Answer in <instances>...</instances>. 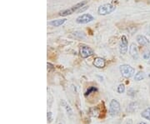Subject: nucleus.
<instances>
[{
  "label": "nucleus",
  "mask_w": 150,
  "mask_h": 124,
  "mask_svg": "<svg viewBox=\"0 0 150 124\" xmlns=\"http://www.w3.org/2000/svg\"><path fill=\"white\" fill-rule=\"evenodd\" d=\"M141 116H142V118H144L150 121V108H146V109H144V110L142 112Z\"/></svg>",
  "instance_id": "2eb2a0df"
},
{
  "label": "nucleus",
  "mask_w": 150,
  "mask_h": 124,
  "mask_svg": "<svg viewBox=\"0 0 150 124\" xmlns=\"http://www.w3.org/2000/svg\"><path fill=\"white\" fill-rule=\"evenodd\" d=\"M60 103H61V106H62L63 108H64L65 111L67 112V113L69 114V116H73V114H74V112H73V109H72V108L70 107L69 104L67 103V102H66L65 100H61Z\"/></svg>",
  "instance_id": "f8f14e48"
},
{
  "label": "nucleus",
  "mask_w": 150,
  "mask_h": 124,
  "mask_svg": "<svg viewBox=\"0 0 150 124\" xmlns=\"http://www.w3.org/2000/svg\"><path fill=\"white\" fill-rule=\"evenodd\" d=\"M145 78H146V74H145L144 72H138L135 76H134V80L137 82H139L142 81V80H144Z\"/></svg>",
  "instance_id": "4468645a"
},
{
  "label": "nucleus",
  "mask_w": 150,
  "mask_h": 124,
  "mask_svg": "<svg viewBox=\"0 0 150 124\" xmlns=\"http://www.w3.org/2000/svg\"><path fill=\"white\" fill-rule=\"evenodd\" d=\"M79 54L82 58H87L88 57H91L92 55H93V50L87 45H81Z\"/></svg>",
  "instance_id": "423d86ee"
},
{
  "label": "nucleus",
  "mask_w": 150,
  "mask_h": 124,
  "mask_svg": "<svg viewBox=\"0 0 150 124\" xmlns=\"http://www.w3.org/2000/svg\"><path fill=\"white\" fill-rule=\"evenodd\" d=\"M147 63H148V64L150 65V58L149 60H148V62H147Z\"/></svg>",
  "instance_id": "4be33fe9"
},
{
  "label": "nucleus",
  "mask_w": 150,
  "mask_h": 124,
  "mask_svg": "<svg viewBox=\"0 0 150 124\" xmlns=\"http://www.w3.org/2000/svg\"><path fill=\"white\" fill-rule=\"evenodd\" d=\"M120 111H121L120 103L116 99H112L109 103V109H108L109 115L111 117H116L120 113Z\"/></svg>",
  "instance_id": "7ed1b4c3"
},
{
  "label": "nucleus",
  "mask_w": 150,
  "mask_h": 124,
  "mask_svg": "<svg viewBox=\"0 0 150 124\" xmlns=\"http://www.w3.org/2000/svg\"><path fill=\"white\" fill-rule=\"evenodd\" d=\"M117 91H118V93H123V92H125V86H124V84H119Z\"/></svg>",
  "instance_id": "f3484780"
},
{
  "label": "nucleus",
  "mask_w": 150,
  "mask_h": 124,
  "mask_svg": "<svg viewBox=\"0 0 150 124\" xmlns=\"http://www.w3.org/2000/svg\"><path fill=\"white\" fill-rule=\"evenodd\" d=\"M93 66L97 68H103L106 64V61L104 58H100V57H97L93 60Z\"/></svg>",
  "instance_id": "1a4fd4ad"
},
{
  "label": "nucleus",
  "mask_w": 150,
  "mask_h": 124,
  "mask_svg": "<svg viewBox=\"0 0 150 124\" xmlns=\"http://www.w3.org/2000/svg\"><path fill=\"white\" fill-rule=\"evenodd\" d=\"M116 9V6L112 4H104L103 5L99 6L98 8V13L101 16H106L112 12H114Z\"/></svg>",
  "instance_id": "f03ea898"
},
{
  "label": "nucleus",
  "mask_w": 150,
  "mask_h": 124,
  "mask_svg": "<svg viewBox=\"0 0 150 124\" xmlns=\"http://www.w3.org/2000/svg\"><path fill=\"white\" fill-rule=\"evenodd\" d=\"M119 71L121 73V74L123 77L126 78H130L131 77H133L135 73L134 68L129 64H122L119 66Z\"/></svg>",
  "instance_id": "20e7f679"
},
{
  "label": "nucleus",
  "mask_w": 150,
  "mask_h": 124,
  "mask_svg": "<svg viewBox=\"0 0 150 124\" xmlns=\"http://www.w3.org/2000/svg\"><path fill=\"white\" fill-rule=\"evenodd\" d=\"M125 124H131V123H130V122H128V123H126Z\"/></svg>",
  "instance_id": "5701e85b"
},
{
  "label": "nucleus",
  "mask_w": 150,
  "mask_h": 124,
  "mask_svg": "<svg viewBox=\"0 0 150 124\" xmlns=\"http://www.w3.org/2000/svg\"><path fill=\"white\" fill-rule=\"evenodd\" d=\"M143 58L145 60H149L150 58V51L149 50H146L144 53L143 54Z\"/></svg>",
  "instance_id": "a211bd4d"
},
{
  "label": "nucleus",
  "mask_w": 150,
  "mask_h": 124,
  "mask_svg": "<svg viewBox=\"0 0 150 124\" xmlns=\"http://www.w3.org/2000/svg\"><path fill=\"white\" fill-rule=\"evenodd\" d=\"M66 18H62V19H55V20H52V21H49L48 23V24L51 27H59L61 25H63L66 22Z\"/></svg>",
  "instance_id": "9b49d317"
},
{
  "label": "nucleus",
  "mask_w": 150,
  "mask_h": 124,
  "mask_svg": "<svg viewBox=\"0 0 150 124\" xmlns=\"http://www.w3.org/2000/svg\"><path fill=\"white\" fill-rule=\"evenodd\" d=\"M129 54L131 55V57L134 58V60H138L139 58V50L138 48L136 46L135 43H132L129 47Z\"/></svg>",
  "instance_id": "6e6552de"
},
{
  "label": "nucleus",
  "mask_w": 150,
  "mask_h": 124,
  "mask_svg": "<svg viewBox=\"0 0 150 124\" xmlns=\"http://www.w3.org/2000/svg\"><path fill=\"white\" fill-rule=\"evenodd\" d=\"M136 40L141 46H148L150 43L149 40L146 38L144 35H138L136 37Z\"/></svg>",
  "instance_id": "9d476101"
},
{
  "label": "nucleus",
  "mask_w": 150,
  "mask_h": 124,
  "mask_svg": "<svg viewBox=\"0 0 150 124\" xmlns=\"http://www.w3.org/2000/svg\"><path fill=\"white\" fill-rule=\"evenodd\" d=\"M94 20V18L90 13H83L76 18V23L78 24H87Z\"/></svg>",
  "instance_id": "39448f33"
},
{
  "label": "nucleus",
  "mask_w": 150,
  "mask_h": 124,
  "mask_svg": "<svg viewBox=\"0 0 150 124\" xmlns=\"http://www.w3.org/2000/svg\"><path fill=\"white\" fill-rule=\"evenodd\" d=\"M119 52L122 55L127 54L128 52V39L125 35H123L121 40H120V43H119Z\"/></svg>",
  "instance_id": "0eeeda50"
},
{
  "label": "nucleus",
  "mask_w": 150,
  "mask_h": 124,
  "mask_svg": "<svg viewBox=\"0 0 150 124\" xmlns=\"http://www.w3.org/2000/svg\"><path fill=\"white\" fill-rule=\"evenodd\" d=\"M87 3H88L87 1H82L80 3H78L77 4L74 5L72 8H70L69 9H65V10L61 11V12L59 13V16L66 17L69 16V15H71V14L74 13L75 12H78V11L79 10L80 8H82L83 7H84Z\"/></svg>",
  "instance_id": "f257e3e1"
},
{
  "label": "nucleus",
  "mask_w": 150,
  "mask_h": 124,
  "mask_svg": "<svg viewBox=\"0 0 150 124\" xmlns=\"http://www.w3.org/2000/svg\"><path fill=\"white\" fill-rule=\"evenodd\" d=\"M138 103H135V102H133V103H130L127 108V112L129 113H134L138 110Z\"/></svg>",
  "instance_id": "ddd939ff"
},
{
  "label": "nucleus",
  "mask_w": 150,
  "mask_h": 124,
  "mask_svg": "<svg viewBox=\"0 0 150 124\" xmlns=\"http://www.w3.org/2000/svg\"><path fill=\"white\" fill-rule=\"evenodd\" d=\"M138 124H148V123H144V122H140V123H139Z\"/></svg>",
  "instance_id": "412c9836"
},
{
  "label": "nucleus",
  "mask_w": 150,
  "mask_h": 124,
  "mask_svg": "<svg viewBox=\"0 0 150 124\" xmlns=\"http://www.w3.org/2000/svg\"><path fill=\"white\" fill-rule=\"evenodd\" d=\"M147 32H149V34H150V24L148 26V28H147Z\"/></svg>",
  "instance_id": "aec40b11"
},
{
  "label": "nucleus",
  "mask_w": 150,
  "mask_h": 124,
  "mask_svg": "<svg viewBox=\"0 0 150 124\" xmlns=\"http://www.w3.org/2000/svg\"><path fill=\"white\" fill-rule=\"evenodd\" d=\"M47 116H48V121H49V123H51L52 122V113L48 112Z\"/></svg>",
  "instance_id": "6ab92c4d"
},
{
  "label": "nucleus",
  "mask_w": 150,
  "mask_h": 124,
  "mask_svg": "<svg viewBox=\"0 0 150 124\" xmlns=\"http://www.w3.org/2000/svg\"><path fill=\"white\" fill-rule=\"evenodd\" d=\"M97 92V88L95 87H90L88 90H87V92H85V96L87 97L88 95H89V94H91L92 92Z\"/></svg>",
  "instance_id": "dca6fc26"
}]
</instances>
